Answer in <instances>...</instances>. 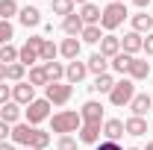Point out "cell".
Listing matches in <instances>:
<instances>
[{
	"mask_svg": "<svg viewBox=\"0 0 153 150\" xmlns=\"http://www.w3.org/2000/svg\"><path fill=\"white\" fill-rule=\"evenodd\" d=\"M56 150H79V147H76V138H74V135H59Z\"/></svg>",
	"mask_w": 153,
	"mask_h": 150,
	"instance_id": "obj_35",
	"label": "cell"
},
{
	"mask_svg": "<svg viewBox=\"0 0 153 150\" xmlns=\"http://www.w3.org/2000/svg\"><path fill=\"white\" fill-rule=\"evenodd\" d=\"M150 100H153V94H150Z\"/></svg>",
	"mask_w": 153,
	"mask_h": 150,
	"instance_id": "obj_48",
	"label": "cell"
},
{
	"mask_svg": "<svg viewBox=\"0 0 153 150\" xmlns=\"http://www.w3.org/2000/svg\"><path fill=\"white\" fill-rule=\"evenodd\" d=\"M135 6H138V9H141V12H144V9H147V6H150V0H133Z\"/></svg>",
	"mask_w": 153,
	"mask_h": 150,
	"instance_id": "obj_40",
	"label": "cell"
},
{
	"mask_svg": "<svg viewBox=\"0 0 153 150\" xmlns=\"http://www.w3.org/2000/svg\"><path fill=\"white\" fill-rule=\"evenodd\" d=\"M0 121H3V124H9V127L21 124V106L15 103V100H9V103H3V106H0Z\"/></svg>",
	"mask_w": 153,
	"mask_h": 150,
	"instance_id": "obj_14",
	"label": "cell"
},
{
	"mask_svg": "<svg viewBox=\"0 0 153 150\" xmlns=\"http://www.w3.org/2000/svg\"><path fill=\"white\" fill-rule=\"evenodd\" d=\"M9 100H12V85L0 82V106H3V103H9Z\"/></svg>",
	"mask_w": 153,
	"mask_h": 150,
	"instance_id": "obj_36",
	"label": "cell"
},
{
	"mask_svg": "<svg viewBox=\"0 0 153 150\" xmlns=\"http://www.w3.org/2000/svg\"><path fill=\"white\" fill-rule=\"evenodd\" d=\"M130 62H133V56H127V53H118V56H115L112 62H109V68H112L115 74H127Z\"/></svg>",
	"mask_w": 153,
	"mask_h": 150,
	"instance_id": "obj_31",
	"label": "cell"
},
{
	"mask_svg": "<svg viewBox=\"0 0 153 150\" xmlns=\"http://www.w3.org/2000/svg\"><path fill=\"white\" fill-rule=\"evenodd\" d=\"M97 150H124V147H121L118 141H106V138H103V141H97Z\"/></svg>",
	"mask_w": 153,
	"mask_h": 150,
	"instance_id": "obj_37",
	"label": "cell"
},
{
	"mask_svg": "<svg viewBox=\"0 0 153 150\" xmlns=\"http://www.w3.org/2000/svg\"><path fill=\"white\" fill-rule=\"evenodd\" d=\"M79 118H82L79 141H82V144H97L100 135H103V103H97V100H85L82 109H79Z\"/></svg>",
	"mask_w": 153,
	"mask_h": 150,
	"instance_id": "obj_1",
	"label": "cell"
},
{
	"mask_svg": "<svg viewBox=\"0 0 153 150\" xmlns=\"http://www.w3.org/2000/svg\"><path fill=\"white\" fill-rule=\"evenodd\" d=\"M79 3V6H85V3H91V0H74V6Z\"/></svg>",
	"mask_w": 153,
	"mask_h": 150,
	"instance_id": "obj_43",
	"label": "cell"
},
{
	"mask_svg": "<svg viewBox=\"0 0 153 150\" xmlns=\"http://www.w3.org/2000/svg\"><path fill=\"white\" fill-rule=\"evenodd\" d=\"M79 50H82V41H79V38H71V36H68L65 41H62V44H59V53L68 59V62L79 59Z\"/></svg>",
	"mask_w": 153,
	"mask_h": 150,
	"instance_id": "obj_16",
	"label": "cell"
},
{
	"mask_svg": "<svg viewBox=\"0 0 153 150\" xmlns=\"http://www.w3.org/2000/svg\"><path fill=\"white\" fill-rule=\"evenodd\" d=\"M130 109H133V115H135V118H144V115L153 109V100L147 97V94H135V97H133V103H130Z\"/></svg>",
	"mask_w": 153,
	"mask_h": 150,
	"instance_id": "obj_20",
	"label": "cell"
},
{
	"mask_svg": "<svg viewBox=\"0 0 153 150\" xmlns=\"http://www.w3.org/2000/svg\"><path fill=\"white\" fill-rule=\"evenodd\" d=\"M0 62H3V65H15V62H18V47H15V44H3V47H0Z\"/></svg>",
	"mask_w": 153,
	"mask_h": 150,
	"instance_id": "obj_32",
	"label": "cell"
},
{
	"mask_svg": "<svg viewBox=\"0 0 153 150\" xmlns=\"http://www.w3.org/2000/svg\"><path fill=\"white\" fill-rule=\"evenodd\" d=\"M9 135H12V127L0 121V141H9Z\"/></svg>",
	"mask_w": 153,
	"mask_h": 150,
	"instance_id": "obj_39",
	"label": "cell"
},
{
	"mask_svg": "<svg viewBox=\"0 0 153 150\" xmlns=\"http://www.w3.org/2000/svg\"><path fill=\"white\" fill-rule=\"evenodd\" d=\"M82 30H85V24H82V18L79 15H68V18H62V33L65 36H71V38H79L82 36Z\"/></svg>",
	"mask_w": 153,
	"mask_h": 150,
	"instance_id": "obj_13",
	"label": "cell"
},
{
	"mask_svg": "<svg viewBox=\"0 0 153 150\" xmlns=\"http://www.w3.org/2000/svg\"><path fill=\"white\" fill-rule=\"evenodd\" d=\"M118 53H121V38H118V36H103V38H100V56L115 59Z\"/></svg>",
	"mask_w": 153,
	"mask_h": 150,
	"instance_id": "obj_18",
	"label": "cell"
},
{
	"mask_svg": "<svg viewBox=\"0 0 153 150\" xmlns=\"http://www.w3.org/2000/svg\"><path fill=\"white\" fill-rule=\"evenodd\" d=\"M127 150H141V147H127Z\"/></svg>",
	"mask_w": 153,
	"mask_h": 150,
	"instance_id": "obj_45",
	"label": "cell"
},
{
	"mask_svg": "<svg viewBox=\"0 0 153 150\" xmlns=\"http://www.w3.org/2000/svg\"><path fill=\"white\" fill-rule=\"evenodd\" d=\"M41 41H44L41 36H30L18 47V62L24 65V68H33L36 62H41V59H38V56H41Z\"/></svg>",
	"mask_w": 153,
	"mask_h": 150,
	"instance_id": "obj_5",
	"label": "cell"
},
{
	"mask_svg": "<svg viewBox=\"0 0 153 150\" xmlns=\"http://www.w3.org/2000/svg\"><path fill=\"white\" fill-rule=\"evenodd\" d=\"M71 94H74V85L71 82H47L44 85V100L50 106H65L71 100Z\"/></svg>",
	"mask_w": 153,
	"mask_h": 150,
	"instance_id": "obj_7",
	"label": "cell"
},
{
	"mask_svg": "<svg viewBox=\"0 0 153 150\" xmlns=\"http://www.w3.org/2000/svg\"><path fill=\"white\" fill-rule=\"evenodd\" d=\"M141 44H144V36H138V33H127V36L121 38V53H127V56H135L138 50H141Z\"/></svg>",
	"mask_w": 153,
	"mask_h": 150,
	"instance_id": "obj_11",
	"label": "cell"
},
{
	"mask_svg": "<svg viewBox=\"0 0 153 150\" xmlns=\"http://www.w3.org/2000/svg\"><path fill=\"white\" fill-rule=\"evenodd\" d=\"M50 9H53V15L68 18V15H74V0H50Z\"/></svg>",
	"mask_w": 153,
	"mask_h": 150,
	"instance_id": "obj_27",
	"label": "cell"
},
{
	"mask_svg": "<svg viewBox=\"0 0 153 150\" xmlns=\"http://www.w3.org/2000/svg\"><path fill=\"white\" fill-rule=\"evenodd\" d=\"M50 127H53V132H59V135H71V132H79L82 118H79V112L62 109V112H56L50 118Z\"/></svg>",
	"mask_w": 153,
	"mask_h": 150,
	"instance_id": "obj_3",
	"label": "cell"
},
{
	"mask_svg": "<svg viewBox=\"0 0 153 150\" xmlns=\"http://www.w3.org/2000/svg\"><path fill=\"white\" fill-rule=\"evenodd\" d=\"M147 150H153V141H150V144H147Z\"/></svg>",
	"mask_w": 153,
	"mask_h": 150,
	"instance_id": "obj_44",
	"label": "cell"
},
{
	"mask_svg": "<svg viewBox=\"0 0 153 150\" xmlns=\"http://www.w3.org/2000/svg\"><path fill=\"white\" fill-rule=\"evenodd\" d=\"M100 12H103L100 6H94V3H85V6H82L76 15L82 18V24H85V27H100Z\"/></svg>",
	"mask_w": 153,
	"mask_h": 150,
	"instance_id": "obj_15",
	"label": "cell"
},
{
	"mask_svg": "<svg viewBox=\"0 0 153 150\" xmlns=\"http://www.w3.org/2000/svg\"><path fill=\"white\" fill-rule=\"evenodd\" d=\"M21 150H30V147H21Z\"/></svg>",
	"mask_w": 153,
	"mask_h": 150,
	"instance_id": "obj_47",
	"label": "cell"
},
{
	"mask_svg": "<svg viewBox=\"0 0 153 150\" xmlns=\"http://www.w3.org/2000/svg\"><path fill=\"white\" fill-rule=\"evenodd\" d=\"M12 100L18 103V106H30L33 100H36V88L24 79V82H15L12 85Z\"/></svg>",
	"mask_w": 153,
	"mask_h": 150,
	"instance_id": "obj_9",
	"label": "cell"
},
{
	"mask_svg": "<svg viewBox=\"0 0 153 150\" xmlns=\"http://www.w3.org/2000/svg\"><path fill=\"white\" fill-rule=\"evenodd\" d=\"M133 97H135V82L130 76H124V79L115 82V88L109 91V103H112V106H130Z\"/></svg>",
	"mask_w": 153,
	"mask_h": 150,
	"instance_id": "obj_6",
	"label": "cell"
},
{
	"mask_svg": "<svg viewBox=\"0 0 153 150\" xmlns=\"http://www.w3.org/2000/svg\"><path fill=\"white\" fill-rule=\"evenodd\" d=\"M130 21H133V33H138V36L153 30V15H147V12H135Z\"/></svg>",
	"mask_w": 153,
	"mask_h": 150,
	"instance_id": "obj_19",
	"label": "cell"
},
{
	"mask_svg": "<svg viewBox=\"0 0 153 150\" xmlns=\"http://www.w3.org/2000/svg\"><path fill=\"white\" fill-rule=\"evenodd\" d=\"M24 115H27V124H30V127H38L41 121H47V118H50V103H47L44 97H41V100L36 97V100L24 109Z\"/></svg>",
	"mask_w": 153,
	"mask_h": 150,
	"instance_id": "obj_8",
	"label": "cell"
},
{
	"mask_svg": "<svg viewBox=\"0 0 153 150\" xmlns=\"http://www.w3.org/2000/svg\"><path fill=\"white\" fill-rule=\"evenodd\" d=\"M59 56V47L56 44H53V41H50V38H44V41H41V62H53V59Z\"/></svg>",
	"mask_w": 153,
	"mask_h": 150,
	"instance_id": "obj_30",
	"label": "cell"
},
{
	"mask_svg": "<svg viewBox=\"0 0 153 150\" xmlns=\"http://www.w3.org/2000/svg\"><path fill=\"white\" fill-rule=\"evenodd\" d=\"M79 38H82L85 44H100V38H103V33H100V27H85Z\"/></svg>",
	"mask_w": 153,
	"mask_h": 150,
	"instance_id": "obj_33",
	"label": "cell"
},
{
	"mask_svg": "<svg viewBox=\"0 0 153 150\" xmlns=\"http://www.w3.org/2000/svg\"><path fill=\"white\" fill-rule=\"evenodd\" d=\"M18 21L27 27V30H30V27H38V24H41V12H38L36 6H24V9L18 12Z\"/></svg>",
	"mask_w": 153,
	"mask_h": 150,
	"instance_id": "obj_22",
	"label": "cell"
},
{
	"mask_svg": "<svg viewBox=\"0 0 153 150\" xmlns=\"http://www.w3.org/2000/svg\"><path fill=\"white\" fill-rule=\"evenodd\" d=\"M24 74H27V68L15 62V65H6V82H24Z\"/></svg>",
	"mask_w": 153,
	"mask_h": 150,
	"instance_id": "obj_28",
	"label": "cell"
},
{
	"mask_svg": "<svg viewBox=\"0 0 153 150\" xmlns=\"http://www.w3.org/2000/svg\"><path fill=\"white\" fill-rule=\"evenodd\" d=\"M0 150H18V147H15L12 141H0Z\"/></svg>",
	"mask_w": 153,
	"mask_h": 150,
	"instance_id": "obj_41",
	"label": "cell"
},
{
	"mask_svg": "<svg viewBox=\"0 0 153 150\" xmlns=\"http://www.w3.org/2000/svg\"><path fill=\"white\" fill-rule=\"evenodd\" d=\"M18 12H21L18 0H0V21H9L12 15H18Z\"/></svg>",
	"mask_w": 153,
	"mask_h": 150,
	"instance_id": "obj_29",
	"label": "cell"
},
{
	"mask_svg": "<svg viewBox=\"0 0 153 150\" xmlns=\"http://www.w3.org/2000/svg\"><path fill=\"white\" fill-rule=\"evenodd\" d=\"M33 88H38V85H47L50 79H47V74H44V65H33L30 68V79H27Z\"/></svg>",
	"mask_w": 153,
	"mask_h": 150,
	"instance_id": "obj_26",
	"label": "cell"
},
{
	"mask_svg": "<svg viewBox=\"0 0 153 150\" xmlns=\"http://www.w3.org/2000/svg\"><path fill=\"white\" fill-rule=\"evenodd\" d=\"M0 82H6V65L0 62Z\"/></svg>",
	"mask_w": 153,
	"mask_h": 150,
	"instance_id": "obj_42",
	"label": "cell"
},
{
	"mask_svg": "<svg viewBox=\"0 0 153 150\" xmlns=\"http://www.w3.org/2000/svg\"><path fill=\"white\" fill-rule=\"evenodd\" d=\"M115 3H127V0H115Z\"/></svg>",
	"mask_w": 153,
	"mask_h": 150,
	"instance_id": "obj_46",
	"label": "cell"
},
{
	"mask_svg": "<svg viewBox=\"0 0 153 150\" xmlns=\"http://www.w3.org/2000/svg\"><path fill=\"white\" fill-rule=\"evenodd\" d=\"M9 141L15 144V147H30V150H44L50 144V135L44 130H38V127H30V124H15L12 127V135H9Z\"/></svg>",
	"mask_w": 153,
	"mask_h": 150,
	"instance_id": "obj_2",
	"label": "cell"
},
{
	"mask_svg": "<svg viewBox=\"0 0 153 150\" xmlns=\"http://www.w3.org/2000/svg\"><path fill=\"white\" fill-rule=\"evenodd\" d=\"M44 74H47L50 82H62V79H65V65L56 62V59H53V62H44Z\"/></svg>",
	"mask_w": 153,
	"mask_h": 150,
	"instance_id": "obj_24",
	"label": "cell"
},
{
	"mask_svg": "<svg viewBox=\"0 0 153 150\" xmlns=\"http://www.w3.org/2000/svg\"><path fill=\"white\" fill-rule=\"evenodd\" d=\"M12 36H15V27L9 21H0V47L3 44H12Z\"/></svg>",
	"mask_w": 153,
	"mask_h": 150,
	"instance_id": "obj_34",
	"label": "cell"
},
{
	"mask_svg": "<svg viewBox=\"0 0 153 150\" xmlns=\"http://www.w3.org/2000/svg\"><path fill=\"white\" fill-rule=\"evenodd\" d=\"M141 50H144L147 56H153V33H147V36H144V44H141Z\"/></svg>",
	"mask_w": 153,
	"mask_h": 150,
	"instance_id": "obj_38",
	"label": "cell"
},
{
	"mask_svg": "<svg viewBox=\"0 0 153 150\" xmlns=\"http://www.w3.org/2000/svg\"><path fill=\"white\" fill-rule=\"evenodd\" d=\"M103 135H106V141H121L124 138V121H118V118L103 121Z\"/></svg>",
	"mask_w": 153,
	"mask_h": 150,
	"instance_id": "obj_17",
	"label": "cell"
},
{
	"mask_svg": "<svg viewBox=\"0 0 153 150\" xmlns=\"http://www.w3.org/2000/svg\"><path fill=\"white\" fill-rule=\"evenodd\" d=\"M147 74H150V62L147 59H135L130 62V68H127V76L133 79V82H138V79H147Z\"/></svg>",
	"mask_w": 153,
	"mask_h": 150,
	"instance_id": "obj_12",
	"label": "cell"
},
{
	"mask_svg": "<svg viewBox=\"0 0 153 150\" xmlns=\"http://www.w3.org/2000/svg\"><path fill=\"white\" fill-rule=\"evenodd\" d=\"M85 68H88V71H91V74H109V59L106 56H100V53H91V56H88V62H85Z\"/></svg>",
	"mask_w": 153,
	"mask_h": 150,
	"instance_id": "obj_23",
	"label": "cell"
},
{
	"mask_svg": "<svg viewBox=\"0 0 153 150\" xmlns=\"http://www.w3.org/2000/svg\"><path fill=\"white\" fill-rule=\"evenodd\" d=\"M124 132L127 135H147V118H127L124 121Z\"/></svg>",
	"mask_w": 153,
	"mask_h": 150,
	"instance_id": "obj_21",
	"label": "cell"
},
{
	"mask_svg": "<svg viewBox=\"0 0 153 150\" xmlns=\"http://www.w3.org/2000/svg\"><path fill=\"white\" fill-rule=\"evenodd\" d=\"M85 74H88V68H85V62H79V59H74V62L65 65V82H71V85L82 82Z\"/></svg>",
	"mask_w": 153,
	"mask_h": 150,
	"instance_id": "obj_10",
	"label": "cell"
},
{
	"mask_svg": "<svg viewBox=\"0 0 153 150\" xmlns=\"http://www.w3.org/2000/svg\"><path fill=\"white\" fill-rule=\"evenodd\" d=\"M130 18V12H127V3H109V6H103V12H100V27L103 30H118L124 21Z\"/></svg>",
	"mask_w": 153,
	"mask_h": 150,
	"instance_id": "obj_4",
	"label": "cell"
},
{
	"mask_svg": "<svg viewBox=\"0 0 153 150\" xmlns=\"http://www.w3.org/2000/svg\"><path fill=\"white\" fill-rule=\"evenodd\" d=\"M88 88H91V91H97V94H109L115 88V76L112 74H100L94 79V85H88Z\"/></svg>",
	"mask_w": 153,
	"mask_h": 150,
	"instance_id": "obj_25",
	"label": "cell"
}]
</instances>
